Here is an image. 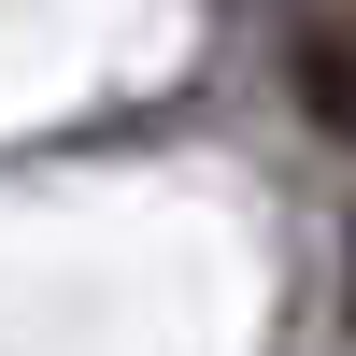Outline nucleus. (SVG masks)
Instances as JSON below:
<instances>
[{
	"mask_svg": "<svg viewBox=\"0 0 356 356\" xmlns=\"http://www.w3.org/2000/svg\"><path fill=\"white\" fill-rule=\"evenodd\" d=\"M300 100H314V129L356 143V0H314L300 15Z\"/></svg>",
	"mask_w": 356,
	"mask_h": 356,
	"instance_id": "nucleus-1",
	"label": "nucleus"
},
{
	"mask_svg": "<svg viewBox=\"0 0 356 356\" xmlns=\"http://www.w3.org/2000/svg\"><path fill=\"white\" fill-rule=\"evenodd\" d=\"M342 271H356V257H342Z\"/></svg>",
	"mask_w": 356,
	"mask_h": 356,
	"instance_id": "nucleus-2",
	"label": "nucleus"
}]
</instances>
